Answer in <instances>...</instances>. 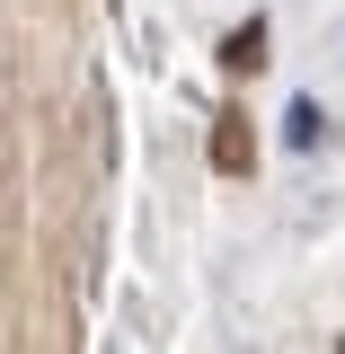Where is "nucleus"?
<instances>
[{
	"mask_svg": "<svg viewBox=\"0 0 345 354\" xmlns=\"http://www.w3.org/2000/svg\"><path fill=\"white\" fill-rule=\"evenodd\" d=\"M337 354H345V346H337Z\"/></svg>",
	"mask_w": 345,
	"mask_h": 354,
	"instance_id": "3",
	"label": "nucleus"
},
{
	"mask_svg": "<svg viewBox=\"0 0 345 354\" xmlns=\"http://www.w3.org/2000/svg\"><path fill=\"white\" fill-rule=\"evenodd\" d=\"M221 71H230V80H257V71H265V18H248L239 36L221 44Z\"/></svg>",
	"mask_w": 345,
	"mask_h": 354,
	"instance_id": "2",
	"label": "nucleus"
},
{
	"mask_svg": "<svg viewBox=\"0 0 345 354\" xmlns=\"http://www.w3.org/2000/svg\"><path fill=\"white\" fill-rule=\"evenodd\" d=\"M213 169L221 177H248V169H257V133H248V115H221V124H213Z\"/></svg>",
	"mask_w": 345,
	"mask_h": 354,
	"instance_id": "1",
	"label": "nucleus"
}]
</instances>
